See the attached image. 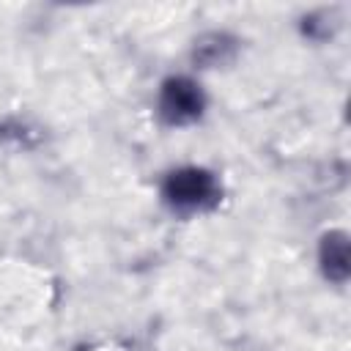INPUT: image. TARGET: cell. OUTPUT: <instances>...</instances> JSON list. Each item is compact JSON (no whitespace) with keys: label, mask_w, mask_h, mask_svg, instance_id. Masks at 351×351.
Wrapping results in <instances>:
<instances>
[{"label":"cell","mask_w":351,"mask_h":351,"mask_svg":"<svg viewBox=\"0 0 351 351\" xmlns=\"http://www.w3.org/2000/svg\"><path fill=\"white\" fill-rule=\"evenodd\" d=\"M159 112L167 123H189L203 112V93L186 77H173L162 85Z\"/></svg>","instance_id":"obj_2"},{"label":"cell","mask_w":351,"mask_h":351,"mask_svg":"<svg viewBox=\"0 0 351 351\" xmlns=\"http://www.w3.org/2000/svg\"><path fill=\"white\" fill-rule=\"evenodd\" d=\"M217 181L211 173L206 170H197V167H184V170H176L167 184H165V197L176 206V208H203V206H211L217 200Z\"/></svg>","instance_id":"obj_1"},{"label":"cell","mask_w":351,"mask_h":351,"mask_svg":"<svg viewBox=\"0 0 351 351\" xmlns=\"http://www.w3.org/2000/svg\"><path fill=\"white\" fill-rule=\"evenodd\" d=\"M348 239L346 233H329L321 244V266L329 280L343 282L348 277Z\"/></svg>","instance_id":"obj_3"},{"label":"cell","mask_w":351,"mask_h":351,"mask_svg":"<svg viewBox=\"0 0 351 351\" xmlns=\"http://www.w3.org/2000/svg\"><path fill=\"white\" fill-rule=\"evenodd\" d=\"M230 52H233V41L228 36L211 33V36L200 38V44L195 47V60H200L206 66H219L230 58Z\"/></svg>","instance_id":"obj_4"}]
</instances>
